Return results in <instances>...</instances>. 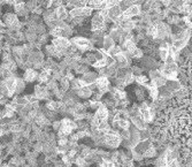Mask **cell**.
Masks as SVG:
<instances>
[{
  "instance_id": "cell-25",
  "label": "cell",
  "mask_w": 192,
  "mask_h": 167,
  "mask_svg": "<svg viewBox=\"0 0 192 167\" xmlns=\"http://www.w3.org/2000/svg\"><path fill=\"white\" fill-rule=\"evenodd\" d=\"M45 106H46L47 110L52 111V112H58V108H59V102L57 100H47L46 104H45Z\"/></svg>"
},
{
  "instance_id": "cell-24",
  "label": "cell",
  "mask_w": 192,
  "mask_h": 167,
  "mask_svg": "<svg viewBox=\"0 0 192 167\" xmlns=\"http://www.w3.org/2000/svg\"><path fill=\"white\" fill-rule=\"evenodd\" d=\"M110 129H112V126H110V123L108 121H101L100 124L98 126V132H99L100 134H104V135L107 134Z\"/></svg>"
},
{
  "instance_id": "cell-27",
  "label": "cell",
  "mask_w": 192,
  "mask_h": 167,
  "mask_svg": "<svg viewBox=\"0 0 192 167\" xmlns=\"http://www.w3.org/2000/svg\"><path fill=\"white\" fill-rule=\"evenodd\" d=\"M149 77H147V76H145V75H140V76H137L136 77V83L138 84V86H145L149 84Z\"/></svg>"
},
{
  "instance_id": "cell-31",
  "label": "cell",
  "mask_w": 192,
  "mask_h": 167,
  "mask_svg": "<svg viewBox=\"0 0 192 167\" xmlns=\"http://www.w3.org/2000/svg\"><path fill=\"white\" fill-rule=\"evenodd\" d=\"M48 35H50V34H45V35L38 36V39H37V44H38L39 46H43V45H45V44L47 43ZM45 46H46V45H45Z\"/></svg>"
},
{
  "instance_id": "cell-15",
  "label": "cell",
  "mask_w": 192,
  "mask_h": 167,
  "mask_svg": "<svg viewBox=\"0 0 192 167\" xmlns=\"http://www.w3.org/2000/svg\"><path fill=\"white\" fill-rule=\"evenodd\" d=\"M77 92V96H78L79 99H83V100H88V99H91L93 96V92L91 91L89 86H84L82 89H79L78 91H76Z\"/></svg>"
},
{
  "instance_id": "cell-33",
  "label": "cell",
  "mask_w": 192,
  "mask_h": 167,
  "mask_svg": "<svg viewBox=\"0 0 192 167\" xmlns=\"http://www.w3.org/2000/svg\"><path fill=\"white\" fill-rule=\"evenodd\" d=\"M61 160H62V163L64 164V166H68V167H71V165H73V163H74V159H71L68 154L61 157Z\"/></svg>"
},
{
  "instance_id": "cell-12",
  "label": "cell",
  "mask_w": 192,
  "mask_h": 167,
  "mask_svg": "<svg viewBox=\"0 0 192 167\" xmlns=\"http://www.w3.org/2000/svg\"><path fill=\"white\" fill-rule=\"evenodd\" d=\"M98 77H99V75H98V73H94V71H89V73H86L85 75H83L82 80L84 82H85V84L88 86H91V84H94V83H97V80H98Z\"/></svg>"
},
{
  "instance_id": "cell-26",
  "label": "cell",
  "mask_w": 192,
  "mask_h": 167,
  "mask_svg": "<svg viewBox=\"0 0 192 167\" xmlns=\"http://www.w3.org/2000/svg\"><path fill=\"white\" fill-rule=\"evenodd\" d=\"M53 38H60V37H63V31H62V29L60 27H55L53 29H50V31H48Z\"/></svg>"
},
{
  "instance_id": "cell-6",
  "label": "cell",
  "mask_w": 192,
  "mask_h": 167,
  "mask_svg": "<svg viewBox=\"0 0 192 167\" xmlns=\"http://www.w3.org/2000/svg\"><path fill=\"white\" fill-rule=\"evenodd\" d=\"M5 84L7 86L8 92H9V98H13L14 95H16V89H18V77H11L7 80H3Z\"/></svg>"
},
{
  "instance_id": "cell-3",
  "label": "cell",
  "mask_w": 192,
  "mask_h": 167,
  "mask_svg": "<svg viewBox=\"0 0 192 167\" xmlns=\"http://www.w3.org/2000/svg\"><path fill=\"white\" fill-rule=\"evenodd\" d=\"M93 9H91L90 7H82V8H74L69 12V18H90L93 16L92 14Z\"/></svg>"
},
{
  "instance_id": "cell-4",
  "label": "cell",
  "mask_w": 192,
  "mask_h": 167,
  "mask_svg": "<svg viewBox=\"0 0 192 167\" xmlns=\"http://www.w3.org/2000/svg\"><path fill=\"white\" fill-rule=\"evenodd\" d=\"M35 97L38 100H51V97L53 96L52 93L47 90L46 86H43V84H37L35 86Z\"/></svg>"
},
{
  "instance_id": "cell-32",
  "label": "cell",
  "mask_w": 192,
  "mask_h": 167,
  "mask_svg": "<svg viewBox=\"0 0 192 167\" xmlns=\"http://www.w3.org/2000/svg\"><path fill=\"white\" fill-rule=\"evenodd\" d=\"M130 70H131V73L135 75L136 77H137V76H140V75H144L143 74V70H144V69L138 67V66H132V67L130 68Z\"/></svg>"
},
{
  "instance_id": "cell-18",
  "label": "cell",
  "mask_w": 192,
  "mask_h": 167,
  "mask_svg": "<svg viewBox=\"0 0 192 167\" xmlns=\"http://www.w3.org/2000/svg\"><path fill=\"white\" fill-rule=\"evenodd\" d=\"M146 93H149V92H147V89L143 88L142 86H137L135 88L136 99L139 100V102H142V103L146 100Z\"/></svg>"
},
{
  "instance_id": "cell-34",
  "label": "cell",
  "mask_w": 192,
  "mask_h": 167,
  "mask_svg": "<svg viewBox=\"0 0 192 167\" xmlns=\"http://www.w3.org/2000/svg\"><path fill=\"white\" fill-rule=\"evenodd\" d=\"M33 151L37 153H43L44 152V143L42 142H36L33 144Z\"/></svg>"
},
{
  "instance_id": "cell-13",
  "label": "cell",
  "mask_w": 192,
  "mask_h": 167,
  "mask_svg": "<svg viewBox=\"0 0 192 167\" xmlns=\"http://www.w3.org/2000/svg\"><path fill=\"white\" fill-rule=\"evenodd\" d=\"M109 114H110L109 108H107L105 105H101V106L96 111V115L99 117L101 121H108Z\"/></svg>"
},
{
  "instance_id": "cell-19",
  "label": "cell",
  "mask_w": 192,
  "mask_h": 167,
  "mask_svg": "<svg viewBox=\"0 0 192 167\" xmlns=\"http://www.w3.org/2000/svg\"><path fill=\"white\" fill-rule=\"evenodd\" d=\"M116 45V42L114 40L112 37H110L108 34H107L106 36H105V38H104V43H103V49L106 52H109L112 49H113L114 46Z\"/></svg>"
},
{
  "instance_id": "cell-29",
  "label": "cell",
  "mask_w": 192,
  "mask_h": 167,
  "mask_svg": "<svg viewBox=\"0 0 192 167\" xmlns=\"http://www.w3.org/2000/svg\"><path fill=\"white\" fill-rule=\"evenodd\" d=\"M25 89V81L23 78L18 77V89H16V95H21Z\"/></svg>"
},
{
  "instance_id": "cell-36",
  "label": "cell",
  "mask_w": 192,
  "mask_h": 167,
  "mask_svg": "<svg viewBox=\"0 0 192 167\" xmlns=\"http://www.w3.org/2000/svg\"><path fill=\"white\" fill-rule=\"evenodd\" d=\"M66 77H67L70 82H73L75 80V74L71 70H67L66 71Z\"/></svg>"
},
{
  "instance_id": "cell-9",
  "label": "cell",
  "mask_w": 192,
  "mask_h": 167,
  "mask_svg": "<svg viewBox=\"0 0 192 167\" xmlns=\"http://www.w3.org/2000/svg\"><path fill=\"white\" fill-rule=\"evenodd\" d=\"M4 21L5 24L9 29H12L16 23L20 22V20H18V16L16 15V13H6L4 16Z\"/></svg>"
},
{
  "instance_id": "cell-11",
  "label": "cell",
  "mask_w": 192,
  "mask_h": 167,
  "mask_svg": "<svg viewBox=\"0 0 192 167\" xmlns=\"http://www.w3.org/2000/svg\"><path fill=\"white\" fill-rule=\"evenodd\" d=\"M137 23H138V21H135V20H131V18L125 20L121 25L122 31L124 32V34H131L132 30H136Z\"/></svg>"
},
{
  "instance_id": "cell-17",
  "label": "cell",
  "mask_w": 192,
  "mask_h": 167,
  "mask_svg": "<svg viewBox=\"0 0 192 167\" xmlns=\"http://www.w3.org/2000/svg\"><path fill=\"white\" fill-rule=\"evenodd\" d=\"M88 7H90L91 9H98L103 11L105 8H107V1H101V0H92L88 3Z\"/></svg>"
},
{
  "instance_id": "cell-8",
  "label": "cell",
  "mask_w": 192,
  "mask_h": 167,
  "mask_svg": "<svg viewBox=\"0 0 192 167\" xmlns=\"http://www.w3.org/2000/svg\"><path fill=\"white\" fill-rule=\"evenodd\" d=\"M52 76H53V70L52 69H48V68H44L43 70L39 73V76H38V82L39 84H44V83H48V82L52 80Z\"/></svg>"
},
{
  "instance_id": "cell-14",
  "label": "cell",
  "mask_w": 192,
  "mask_h": 167,
  "mask_svg": "<svg viewBox=\"0 0 192 167\" xmlns=\"http://www.w3.org/2000/svg\"><path fill=\"white\" fill-rule=\"evenodd\" d=\"M55 14H57V18H58L59 21L66 22V20L69 18V12H68L67 7H66L64 5H62L61 7H59V8L55 9Z\"/></svg>"
},
{
  "instance_id": "cell-28",
  "label": "cell",
  "mask_w": 192,
  "mask_h": 167,
  "mask_svg": "<svg viewBox=\"0 0 192 167\" xmlns=\"http://www.w3.org/2000/svg\"><path fill=\"white\" fill-rule=\"evenodd\" d=\"M46 88L51 93H53L55 90L59 89V83H58V81H55V80L52 78V80H51V81L46 84Z\"/></svg>"
},
{
  "instance_id": "cell-21",
  "label": "cell",
  "mask_w": 192,
  "mask_h": 167,
  "mask_svg": "<svg viewBox=\"0 0 192 167\" xmlns=\"http://www.w3.org/2000/svg\"><path fill=\"white\" fill-rule=\"evenodd\" d=\"M128 53V52H127ZM128 55L130 57V59H135V60H142L144 58V51L140 47H137L134 51H131L130 53H128Z\"/></svg>"
},
{
  "instance_id": "cell-2",
  "label": "cell",
  "mask_w": 192,
  "mask_h": 167,
  "mask_svg": "<svg viewBox=\"0 0 192 167\" xmlns=\"http://www.w3.org/2000/svg\"><path fill=\"white\" fill-rule=\"evenodd\" d=\"M104 139H105V146L108 149H116L122 144V138L120 136V133L114 130L113 128L109 132L104 135Z\"/></svg>"
},
{
  "instance_id": "cell-22",
  "label": "cell",
  "mask_w": 192,
  "mask_h": 167,
  "mask_svg": "<svg viewBox=\"0 0 192 167\" xmlns=\"http://www.w3.org/2000/svg\"><path fill=\"white\" fill-rule=\"evenodd\" d=\"M71 86V90H75V91H78L79 89H82V88H84V86H88L85 84V82L83 81L82 78H75L74 81L70 83Z\"/></svg>"
},
{
  "instance_id": "cell-16",
  "label": "cell",
  "mask_w": 192,
  "mask_h": 167,
  "mask_svg": "<svg viewBox=\"0 0 192 167\" xmlns=\"http://www.w3.org/2000/svg\"><path fill=\"white\" fill-rule=\"evenodd\" d=\"M123 14V11L121 9L120 6H115V7L108 9V15H109V21H113V23L118 20L121 15Z\"/></svg>"
},
{
  "instance_id": "cell-37",
  "label": "cell",
  "mask_w": 192,
  "mask_h": 167,
  "mask_svg": "<svg viewBox=\"0 0 192 167\" xmlns=\"http://www.w3.org/2000/svg\"><path fill=\"white\" fill-rule=\"evenodd\" d=\"M66 167H68V166H66Z\"/></svg>"
},
{
  "instance_id": "cell-30",
  "label": "cell",
  "mask_w": 192,
  "mask_h": 167,
  "mask_svg": "<svg viewBox=\"0 0 192 167\" xmlns=\"http://www.w3.org/2000/svg\"><path fill=\"white\" fill-rule=\"evenodd\" d=\"M90 71V69H89V66H88V65H79V67L77 68V69H76V70H75V73H76V74H79V75H85L86 73H89Z\"/></svg>"
},
{
  "instance_id": "cell-7",
  "label": "cell",
  "mask_w": 192,
  "mask_h": 167,
  "mask_svg": "<svg viewBox=\"0 0 192 167\" xmlns=\"http://www.w3.org/2000/svg\"><path fill=\"white\" fill-rule=\"evenodd\" d=\"M142 14V6L140 5H134L130 8H128L127 11L123 13V16H124L127 20L131 18H136V16H140Z\"/></svg>"
},
{
  "instance_id": "cell-10",
  "label": "cell",
  "mask_w": 192,
  "mask_h": 167,
  "mask_svg": "<svg viewBox=\"0 0 192 167\" xmlns=\"http://www.w3.org/2000/svg\"><path fill=\"white\" fill-rule=\"evenodd\" d=\"M38 76H39V74L37 73L36 69H33V68H29V69L24 70L23 80H24L25 82L32 83V82H35V81H38Z\"/></svg>"
},
{
  "instance_id": "cell-1",
  "label": "cell",
  "mask_w": 192,
  "mask_h": 167,
  "mask_svg": "<svg viewBox=\"0 0 192 167\" xmlns=\"http://www.w3.org/2000/svg\"><path fill=\"white\" fill-rule=\"evenodd\" d=\"M70 42L73 45L77 47L82 53H88V52H93L96 51L97 49L93 46V44L91 43V40L89 38H85V37H82V36H75L70 39Z\"/></svg>"
},
{
  "instance_id": "cell-35",
  "label": "cell",
  "mask_w": 192,
  "mask_h": 167,
  "mask_svg": "<svg viewBox=\"0 0 192 167\" xmlns=\"http://www.w3.org/2000/svg\"><path fill=\"white\" fill-rule=\"evenodd\" d=\"M52 128H53V130L54 132H59V130H60L61 129V120L59 121H55V122H53V123H52Z\"/></svg>"
},
{
  "instance_id": "cell-23",
  "label": "cell",
  "mask_w": 192,
  "mask_h": 167,
  "mask_svg": "<svg viewBox=\"0 0 192 167\" xmlns=\"http://www.w3.org/2000/svg\"><path fill=\"white\" fill-rule=\"evenodd\" d=\"M70 83H71V82L69 81L66 76H64V77H62L60 81H59V88H60L62 91H64V92H68V91L71 89Z\"/></svg>"
},
{
  "instance_id": "cell-5",
  "label": "cell",
  "mask_w": 192,
  "mask_h": 167,
  "mask_svg": "<svg viewBox=\"0 0 192 167\" xmlns=\"http://www.w3.org/2000/svg\"><path fill=\"white\" fill-rule=\"evenodd\" d=\"M146 89H147V92H149V99L152 100V103H155L159 100V97H160V89L158 88L153 82L149 83L146 86Z\"/></svg>"
},
{
  "instance_id": "cell-20",
  "label": "cell",
  "mask_w": 192,
  "mask_h": 167,
  "mask_svg": "<svg viewBox=\"0 0 192 167\" xmlns=\"http://www.w3.org/2000/svg\"><path fill=\"white\" fill-rule=\"evenodd\" d=\"M157 156H158V149L157 146H155V144L152 143L149 146V149L145 151V153H144V158H146V159H152V158H154V157Z\"/></svg>"
}]
</instances>
